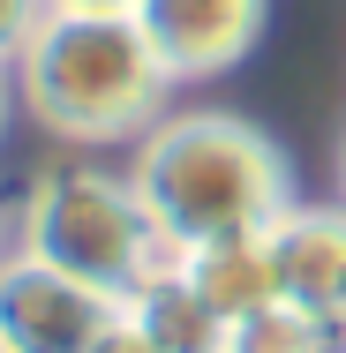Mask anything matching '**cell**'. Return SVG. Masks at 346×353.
Here are the masks:
<instances>
[{
    "label": "cell",
    "instance_id": "obj_4",
    "mask_svg": "<svg viewBox=\"0 0 346 353\" xmlns=\"http://www.w3.org/2000/svg\"><path fill=\"white\" fill-rule=\"evenodd\" d=\"M113 316L121 301H106L98 285L68 279L23 248L0 256V346L8 353H90Z\"/></svg>",
    "mask_w": 346,
    "mask_h": 353
},
{
    "label": "cell",
    "instance_id": "obj_3",
    "mask_svg": "<svg viewBox=\"0 0 346 353\" xmlns=\"http://www.w3.org/2000/svg\"><path fill=\"white\" fill-rule=\"evenodd\" d=\"M23 256L98 285L106 301H128L173 248L151 225L136 181L98 173V165H61L23 196Z\"/></svg>",
    "mask_w": 346,
    "mask_h": 353
},
{
    "label": "cell",
    "instance_id": "obj_9",
    "mask_svg": "<svg viewBox=\"0 0 346 353\" xmlns=\"http://www.w3.org/2000/svg\"><path fill=\"white\" fill-rule=\"evenodd\" d=\"M226 353H339V323L316 308H294V301H264L256 316L233 323Z\"/></svg>",
    "mask_w": 346,
    "mask_h": 353
},
{
    "label": "cell",
    "instance_id": "obj_2",
    "mask_svg": "<svg viewBox=\"0 0 346 353\" xmlns=\"http://www.w3.org/2000/svg\"><path fill=\"white\" fill-rule=\"evenodd\" d=\"M23 105L61 143H121L166 121L173 75L158 68L136 15H46L38 38L15 53Z\"/></svg>",
    "mask_w": 346,
    "mask_h": 353
},
{
    "label": "cell",
    "instance_id": "obj_5",
    "mask_svg": "<svg viewBox=\"0 0 346 353\" xmlns=\"http://www.w3.org/2000/svg\"><path fill=\"white\" fill-rule=\"evenodd\" d=\"M264 15L271 0H136V30L151 38L173 83H204L249 61V46L264 38Z\"/></svg>",
    "mask_w": 346,
    "mask_h": 353
},
{
    "label": "cell",
    "instance_id": "obj_13",
    "mask_svg": "<svg viewBox=\"0 0 346 353\" xmlns=\"http://www.w3.org/2000/svg\"><path fill=\"white\" fill-rule=\"evenodd\" d=\"M8 90H15V83H8V61H0V128H8Z\"/></svg>",
    "mask_w": 346,
    "mask_h": 353
},
{
    "label": "cell",
    "instance_id": "obj_15",
    "mask_svg": "<svg viewBox=\"0 0 346 353\" xmlns=\"http://www.w3.org/2000/svg\"><path fill=\"white\" fill-rule=\"evenodd\" d=\"M0 225H8V218H0Z\"/></svg>",
    "mask_w": 346,
    "mask_h": 353
},
{
    "label": "cell",
    "instance_id": "obj_11",
    "mask_svg": "<svg viewBox=\"0 0 346 353\" xmlns=\"http://www.w3.org/2000/svg\"><path fill=\"white\" fill-rule=\"evenodd\" d=\"M90 353H158V346L143 339L136 323H128V316H113V323H106V339H98V346H90Z\"/></svg>",
    "mask_w": 346,
    "mask_h": 353
},
{
    "label": "cell",
    "instance_id": "obj_8",
    "mask_svg": "<svg viewBox=\"0 0 346 353\" xmlns=\"http://www.w3.org/2000/svg\"><path fill=\"white\" fill-rule=\"evenodd\" d=\"M121 316H128L158 353H226V339H233V323H226L204 293L173 271V256H166V263L121 301Z\"/></svg>",
    "mask_w": 346,
    "mask_h": 353
},
{
    "label": "cell",
    "instance_id": "obj_16",
    "mask_svg": "<svg viewBox=\"0 0 346 353\" xmlns=\"http://www.w3.org/2000/svg\"><path fill=\"white\" fill-rule=\"evenodd\" d=\"M0 353H8V346H0Z\"/></svg>",
    "mask_w": 346,
    "mask_h": 353
},
{
    "label": "cell",
    "instance_id": "obj_14",
    "mask_svg": "<svg viewBox=\"0 0 346 353\" xmlns=\"http://www.w3.org/2000/svg\"><path fill=\"white\" fill-rule=\"evenodd\" d=\"M339 353H346V316H339Z\"/></svg>",
    "mask_w": 346,
    "mask_h": 353
},
{
    "label": "cell",
    "instance_id": "obj_7",
    "mask_svg": "<svg viewBox=\"0 0 346 353\" xmlns=\"http://www.w3.org/2000/svg\"><path fill=\"white\" fill-rule=\"evenodd\" d=\"M173 271L196 285L226 323H241V316H256L264 301H278L264 233H211V241H189V248H173Z\"/></svg>",
    "mask_w": 346,
    "mask_h": 353
},
{
    "label": "cell",
    "instance_id": "obj_6",
    "mask_svg": "<svg viewBox=\"0 0 346 353\" xmlns=\"http://www.w3.org/2000/svg\"><path fill=\"white\" fill-rule=\"evenodd\" d=\"M264 248H271V279L278 301L294 308H316V316H346V203H286L264 225Z\"/></svg>",
    "mask_w": 346,
    "mask_h": 353
},
{
    "label": "cell",
    "instance_id": "obj_12",
    "mask_svg": "<svg viewBox=\"0 0 346 353\" xmlns=\"http://www.w3.org/2000/svg\"><path fill=\"white\" fill-rule=\"evenodd\" d=\"M61 15H136V0H46Z\"/></svg>",
    "mask_w": 346,
    "mask_h": 353
},
{
    "label": "cell",
    "instance_id": "obj_1",
    "mask_svg": "<svg viewBox=\"0 0 346 353\" xmlns=\"http://www.w3.org/2000/svg\"><path fill=\"white\" fill-rule=\"evenodd\" d=\"M128 181L166 248L211 233H264L286 211V158L241 113H166L158 128H143Z\"/></svg>",
    "mask_w": 346,
    "mask_h": 353
},
{
    "label": "cell",
    "instance_id": "obj_10",
    "mask_svg": "<svg viewBox=\"0 0 346 353\" xmlns=\"http://www.w3.org/2000/svg\"><path fill=\"white\" fill-rule=\"evenodd\" d=\"M53 8L46 0H0V61H15L30 38H38V23H46Z\"/></svg>",
    "mask_w": 346,
    "mask_h": 353
}]
</instances>
